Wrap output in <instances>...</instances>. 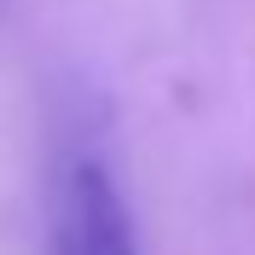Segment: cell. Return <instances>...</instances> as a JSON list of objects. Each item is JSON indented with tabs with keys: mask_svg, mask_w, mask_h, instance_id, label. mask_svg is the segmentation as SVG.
I'll list each match as a JSON object with an SVG mask.
<instances>
[{
	"mask_svg": "<svg viewBox=\"0 0 255 255\" xmlns=\"http://www.w3.org/2000/svg\"><path fill=\"white\" fill-rule=\"evenodd\" d=\"M58 255H139L111 168H99L87 157L70 162L58 186Z\"/></svg>",
	"mask_w": 255,
	"mask_h": 255,
	"instance_id": "obj_1",
	"label": "cell"
}]
</instances>
